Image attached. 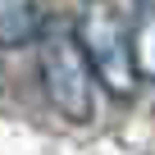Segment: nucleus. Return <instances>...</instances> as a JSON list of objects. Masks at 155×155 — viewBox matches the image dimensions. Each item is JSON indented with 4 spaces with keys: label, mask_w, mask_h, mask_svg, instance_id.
Masks as SVG:
<instances>
[{
    "label": "nucleus",
    "mask_w": 155,
    "mask_h": 155,
    "mask_svg": "<svg viewBox=\"0 0 155 155\" xmlns=\"http://www.w3.org/2000/svg\"><path fill=\"white\" fill-rule=\"evenodd\" d=\"M73 37L82 46L96 82L110 96L128 101L141 78H137V64H132V23L119 14V5L114 0H82L78 18H73Z\"/></svg>",
    "instance_id": "obj_1"
},
{
    "label": "nucleus",
    "mask_w": 155,
    "mask_h": 155,
    "mask_svg": "<svg viewBox=\"0 0 155 155\" xmlns=\"http://www.w3.org/2000/svg\"><path fill=\"white\" fill-rule=\"evenodd\" d=\"M132 64L137 78L155 87V0H137V14H132Z\"/></svg>",
    "instance_id": "obj_4"
},
{
    "label": "nucleus",
    "mask_w": 155,
    "mask_h": 155,
    "mask_svg": "<svg viewBox=\"0 0 155 155\" xmlns=\"http://www.w3.org/2000/svg\"><path fill=\"white\" fill-rule=\"evenodd\" d=\"M41 87L55 114H64L68 123H87L96 114V73L73 37V23L41 28Z\"/></svg>",
    "instance_id": "obj_2"
},
{
    "label": "nucleus",
    "mask_w": 155,
    "mask_h": 155,
    "mask_svg": "<svg viewBox=\"0 0 155 155\" xmlns=\"http://www.w3.org/2000/svg\"><path fill=\"white\" fill-rule=\"evenodd\" d=\"M41 37V5L37 0H0V50H18Z\"/></svg>",
    "instance_id": "obj_3"
}]
</instances>
